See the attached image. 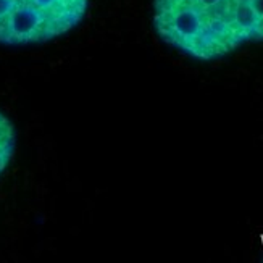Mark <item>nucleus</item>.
<instances>
[{
	"mask_svg": "<svg viewBox=\"0 0 263 263\" xmlns=\"http://www.w3.org/2000/svg\"><path fill=\"white\" fill-rule=\"evenodd\" d=\"M16 151V131L11 120L0 111V176L13 160Z\"/></svg>",
	"mask_w": 263,
	"mask_h": 263,
	"instance_id": "obj_3",
	"label": "nucleus"
},
{
	"mask_svg": "<svg viewBox=\"0 0 263 263\" xmlns=\"http://www.w3.org/2000/svg\"><path fill=\"white\" fill-rule=\"evenodd\" d=\"M87 11L89 0H0V44L53 41L81 25Z\"/></svg>",
	"mask_w": 263,
	"mask_h": 263,
	"instance_id": "obj_2",
	"label": "nucleus"
},
{
	"mask_svg": "<svg viewBox=\"0 0 263 263\" xmlns=\"http://www.w3.org/2000/svg\"><path fill=\"white\" fill-rule=\"evenodd\" d=\"M154 26L191 59L220 60L263 42V0H154Z\"/></svg>",
	"mask_w": 263,
	"mask_h": 263,
	"instance_id": "obj_1",
	"label": "nucleus"
}]
</instances>
